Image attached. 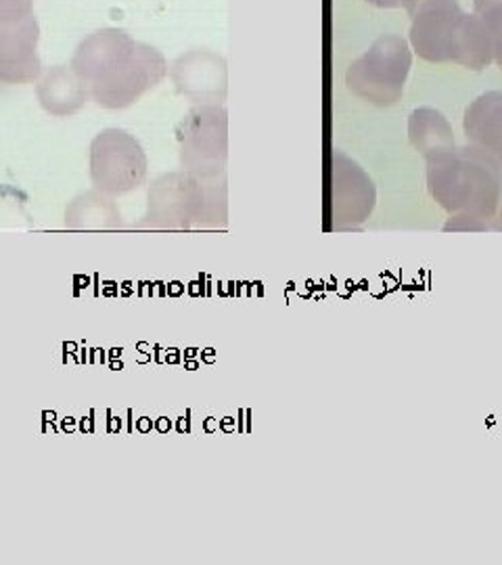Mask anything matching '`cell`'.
<instances>
[{"label":"cell","mask_w":502,"mask_h":565,"mask_svg":"<svg viewBox=\"0 0 502 565\" xmlns=\"http://www.w3.org/2000/svg\"><path fill=\"white\" fill-rule=\"evenodd\" d=\"M70 65L88 86L90 102L105 109L132 107L168 76L163 53L120 28H103L86 36Z\"/></svg>","instance_id":"obj_1"},{"label":"cell","mask_w":502,"mask_h":565,"mask_svg":"<svg viewBox=\"0 0 502 565\" xmlns=\"http://www.w3.org/2000/svg\"><path fill=\"white\" fill-rule=\"evenodd\" d=\"M410 18L408 44L429 63H457L483 72L494 63L490 30L476 13H464L459 0H402Z\"/></svg>","instance_id":"obj_2"},{"label":"cell","mask_w":502,"mask_h":565,"mask_svg":"<svg viewBox=\"0 0 502 565\" xmlns=\"http://www.w3.org/2000/svg\"><path fill=\"white\" fill-rule=\"evenodd\" d=\"M427 191L450 216H473L492 223L502 195V172L476 145L450 147L425 160Z\"/></svg>","instance_id":"obj_3"},{"label":"cell","mask_w":502,"mask_h":565,"mask_svg":"<svg viewBox=\"0 0 502 565\" xmlns=\"http://www.w3.org/2000/svg\"><path fill=\"white\" fill-rule=\"evenodd\" d=\"M228 189L226 174L201 177L186 170L161 174L149 184L147 212L137 228L189 231L226 228Z\"/></svg>","instance_id":"obj_4"},{"label":"cell","mask_w":502,"mask_h":565,"mask_svg":"<svg viewBox=\"0 0 502 565\" xmlns=\"http://www.w3.org/2000/svg\"><path fill=\"white\" fill-rule=\"evenodd\" d=\"M413 49L400 34H383L345 72V86L362 102L392 107L400 102L413 67Z\"/></svg>","instance_id":"obj_5"},{"label":"cell","mask_w":502,"mask_h":565,"mask_svg":"<svg viewBox=\"0 0 502 565\" xmlns=\"http://www.w3.org/2000/svg\"><path fill=\"white\" fill-rule=\"evenodd\" d=\"M149 160L139 139L121 128H105L90 142V181L95 189L120 198L141 189Z\"/></svg>","instance_id":"obj_6"},{"label":"cell","mask_w":502,"mask_h":565,"mask_svg":"<svg viewBox=\"0 0 502 565\" xmlns=\"http://www.w3.org/2000/svg\"><path fill=\"white\" fill-rule=\"evenodd\" d=\"M182 170L201 177L226 174L228 111L222 105H193L177 128Z\"/></svg>","instance_id":"obj_7"},{"label":"cell","mask_w":502,"mask_h":565,"mask_svg":"<svg viewBox=\"0 0 502 565\" xmlns=\"http://www.w3.org/2000/svg\"><path fill=\"white\" fill-rule=\"evenodd\" d=\"M377 203V189L371 177L343 151L331 153L327 205L333 231H354L369 221Z\"/></svg>","instance_id":"obj_8"},{"label":"cell","mask_w":502,"mask_h":565,"mask_svg":"<svg viewBox=\"0 0 502 565\" xmlns=\"http://www.w3.org/2000/svg\"><path fill=\"white\" fill-rule=\"evenodd\" d=\"M177 93L193 105H222L228 93L226 60L207 49L182 53L168 70Z\"/></svg>","instance_id":"obj_9"},{"label":"cell","mask_w":502,"mask_h":565,"mask_svg":"<svg viewBox=\"0 0 502 565\" xmlns=\"http://www.w3.org/2000/svg\"><path fill=\"white\" fill-rule=\"evenodd\" d=\"M41 25L36 15L0 20V84H32L42 76Z\"/></svg>","instance_id":"obj_10"},{"label":"cell","mask_w":502,"mask_h":565,"mask_svg":"<svg viewBox=\"0 0 502 565\" xmlns=\"http://www.w3.org/2000/svg\"><path fill=\"white\" fill-rule=\"evenodd\" d=\"M36 97L42 109L55 118L76 116L90 102L88 86L72 65H53L36 82Z\"/></svg>","instance_id":"obj_11"},{"label":"cell","mask_w":502,"mask_h":565,"mask_svg":"<svg viewBox=\"0 0 502 565\" xmlns=\"http://www.w3.org/2000/svg\"><path fill=\"white\" fill-rule=\"evenodd\" d=\"M462 130L469 145L480 147L502 172V93L488 90L464 109Z\"/></svg>","instance_id":"obj_12"},{"label":"cell","mask_w":502,"mask_h":565,"mask_svg":"<svg viewBox=\"0 0 502 565\" xmlns=\"http://www.w3.org/2000/svg\"><path fill=\"white\" fill-rule=\"evenodd\" d=\"M63 223L67 231L74 233H114L124 228V218L116 198L99 189H88L67 203Z\"/></svg>","instance_id":"obj_13"},{"label":"cell","mask_w":502,"mask_h":565,"mask_svg":"<svg viewBox=\"0 0 502 565\" xmlns=\"http://www.w3.org/2000/svg\"><path fill=\"white\" fill-rule=\"evenodd\" d=\"M408 141L425 160L457 145L450 121L444 118L442 111L434 107H419L410 114Z\"/></svg>","instance_id":"obj_14"},{"label":"cell","mask_w":502,"mask_h":565,"mask_svg":"<svg viewBox=\"0 0 502 565\" xmlns=\"http://www.w3.org/2000/svg\"><path fill=\"white\" fill-rule=\"evenodd\" d=\"M444 233H488L490 223L473 216H450L442 228Z\"/></svg>","instance_id":"obj_15"},{"label":"cell","mask_w":502,"mask_h":565,"mask_svg":"<svg viewBox=\"0 0 502 565\" xmlns=\"http://www.w3.org/2000/svg\"><path fill=\"white\" fill-rule=\"evenodd\" d=\"M34 13V0H0V20L18 21Z\"/></svg>","instance_id":"obj_16"},{"label":"cell","mask_w":502,"mask_h":565,"mask_svg":"<svg viewBox=\"0 0 502 565\" xmlns=\"http://www.w3.org/2000/svg\"><path fill=\"white\" fill-rule=\"evenodd\" d=\"M473 13L488 23L502 13V0H473Z\"/></svg>","instance_id":"obj_17"},{"label":"cell","mask_w":502,"mask_h":565,"mask_svg":"<svg viewBox=\"0 0 502 565\" xmlns=\"http://www.w3.org/2000/svg\"><path fill=\"white\" fill-rule=\"evenodd\" d=\"M485 28L490 30L492 44H494V63L502 70V13L496 15L494 20L488 21Z\"/></svg>","instance_id":"obj_18"},{"label":"cell","mask_w":502,"mask_h":565,"mask_svg":"<svg viewBox=\"0 0 502 565\" xmlns=\"http://www.w3.org/2000/svg\"><path fill=\"white\" fill-rule=\"evenodd\" d=\"M366 2L380 9H402V0H366Z\"/></svg>","instance_id":"obj_19"},{"label":"cell","mask_w":502,"mask_h":565,"mask_svg":"<svg viewBox=\"0 0 502 565\" xmlns=\"http://www.w3.org/2000/svg\"><path fill=\"white\" fill-rule=\"evenodd\" d=\"M490 231H494V233H502V195L501 203H499V212H496L494 221L490 223Z\"/></svg>","instance_id":"obj_20"}]
</instances>
